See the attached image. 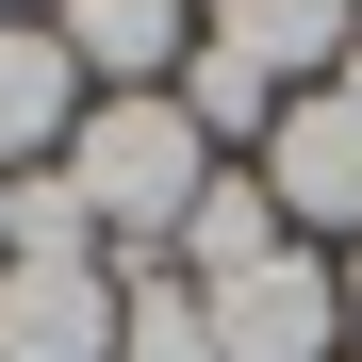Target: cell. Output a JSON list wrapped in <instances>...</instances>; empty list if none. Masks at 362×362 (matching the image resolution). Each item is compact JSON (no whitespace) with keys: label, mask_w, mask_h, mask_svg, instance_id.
Masks as SVG:
<instances>
[{"label":"cell","mask_w":362,"mask_h":362,"mask_svg":"<svg viewBox=\"0 0 362 362\" xmlns=\"http://www.w3.org/2000/svg\"><path fill=\"white\" fill-rule=\"evenodd\" d=\"M66 181H83L99 247H115V264H148V247H181V214L214 198V148H198V115H181V99H83Z\"/></svg>","instance_id":"cell-1"},{"label":"cell","mask_w":362,"mask_h":362,"mask_svg":"<svg viewBox=\"0 0 362 362\" xmlns=\"http://www.w3.org/2000/svg\"><path fill=\"white\" fill-rule=\"evenodd\" d=\"M214 296V362H346V280L329 247H280L247 280H198Z\"/></svg>","instance_id":"cell-2"},{"label":"cell","mask_w":362,"mask_h":362,"mask_svg":"<svg viewBox=\"0 0 362 362\" xmlns=\"http://www.w3.org/2000/svg\"><path fill=\"white\" fill-rule=\"evenodd\" d=\"M264 198H280V230H296V247H329V230H346V247H362V99H280V132H264Z\"/></svg>","instance_id":"cell-3"},{"label":"cell","mask_w":362,"mask_h":362,"mask_svg":"<svg viewBox=\"0 0 362 362\" xmlns=\"http://www.w3.org/2000/svg\"><path fill=\"white\" fill-rule=\"evenodd\" d=\"M49 33H66V66L99 99H165L181 49H198V0H49Z\"/></svg>","instance_id":"cell-4"},{"label":"cell","mask_w":362,"mask_h":362,"mask_svg":"<svg viewBox=\"0 0 362 362\" xmlns=\"http://www.w3.org/2000/svg\"><path fill=\"white\" fill-rule=\"evenodd\" d=\"M198 49H230V66H264L280 99H313L346 49H362V0H198Z\"/></svg>","instance_id":"cell-5"},{"label":"cell","mask_w":362,"mask_h":362,"mask_svg":"<svg viewBox=\"0 0 362 362\" xmlns=\"http://www.w3.org/2000/svg\"><path fill=\"white\" fill-rule=\"evenodd\" d=\"M0 362H115V264H0Z\"/></svg>","instance_id":"cell-6"},{"label":"cell","mask_w":362,"mask_h":362,"mask_svg":"<svg viewBox=\"0 0 362 362\" xmlns=\"http://www.w3.org/2000/svg\"><path fill=\"white\" fill-rule=\"evenodd\" d=\"M66 132H83V66H66V33H49V17H0V181L66 165Z\"/></svg>","instance_id":"cell-7"},{"label":"cell","mask_w":362,"mask_h":362,"mask_svg":"<svg viewBox=\"0 0 362 362\" xmlns=\"http://www.w3.org/2000/svg\"><path fill=\"white\" fill-rule=\"evenodd\" d=\"M280 247H296V230H280V198H264V165H214V198L181 214L165 264H181V280H247V264H280Z\"/></svg>","instance_id":"cell-8"},{"label":"cell","mask_w":362,"mask_h":362,"mask_svg":"<svg viewBox=\"0 0 362 362\" xmlns=\"http://www.w3.org/2000/svg\"><path fill=\"white\" fill-rule=\"evenodd\" d=\"M115 362H214V296L181 280L165 247H148V264H115Z\"/></svg>","instance_id":"cell-9"},{"label":"cell","mask_w":362,"mask_h":362,"mask_svg":"<svg viewBox=\"0 0 362 362\" xmlns=\"http://www.w3.org/2000/svg\"><path fill=\"white\" fill-rule=\"evenodd\" d=\"M17 264H99V214H83V181H66V165H33V181H17Z\"/></svg>","instance_id":"cell-10"},{"label":"cell","mask_w":362,"mask_h":362,"mask_svg":"<svg viewBox=\"0 0 362 362\" xmlns=\"http://www.w3.org/2000/svg\"><path fill=\"white\" fill-rule=\"evenodd\" d=\"M329 280H346V346H362V247H346V264H329Z\"/></svg>","instance_id":"cell-11"},{"label":"cell","mask_w":362,"mask_h":362,"mask_svg":"<svg viewBox=\"0 0 362 362\" xmlns=\"http://www.w3.org/2000/svg\"><path fill=\"white\" fill-rule=\"evenodd\" d=\"M0 264H17V181H0Z\"/></svg>","instance_id":"cell-12"},{"label":"cell","mask_w":362,"mask_h":362,"mask_svg":"<svg viewBox=\"0 0 362 362\" xmlns=\"http://www.w3.org/2000/svg\"><path fill=\"white\" fill-rule=\"evenodd\" d=\"M329 99H362V49H346V66H329Z\"/></svg>","instance_id":"cell-13"},{"label":"cell","mask_w":362,"mask_h":362,"mask_svg":"<svg viewBox=\"0 0 362 362\" xmlns=\"http://www.w3.org/2000/svg\"><path fill=\"white\" fill-rule=\"evenodd\" d=\"M0 17H17V0H0Z\"/></svg>","instance_id":"cell-14"}]
</instances>
